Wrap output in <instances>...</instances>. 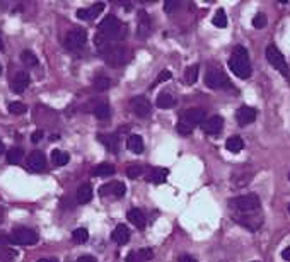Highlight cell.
Returning a JSON list of instances; mask_svg holds the SVG:
<instances>
[{
	"label": "cell",
	"mask_w": 290,
	"mask_h": 262,
	"mask_svg": "<svg viewBox=\"0 0 290 262\" xmlns=\"http://www.w3.org/2000/svg\"><path fill=\"white\" fill-rule=\"evenodd\" d=\"M222 128H224V118L219 114L205 119V123L202 125L203 133H207V134H217V133L222 131Z\"/></svg>",
	"instance_id": "4fadbf2b"
},
{
	"label": "cell",
	"mask_w": 290,
	"mask_h": 262,
	"mask_svg": "<svg viewBox=\"0 0 290 262\" xmlns=\"http://www.w3.org/2000/svg\"><path fill=\"white\" fill-rule=\"evenodd\" d=\"M176 106V99L172 97L171 94H167V92H162V94H159L157 97V108L161 109H171Z\"/></svg>",
	"instance_id": "4316f807"
},
{
	"label": "cell",
	"mask_w": 290,
	"mask_h": 262,
	"mask_svg": "<svg viewBox=\"0 0 290 262\" xmlns=\"http://www.w3.org/2000/svg\"><path fill=\"white\" fill-rule=\"evenodd\" d=\"M72 239H74L75 243H85L89 240V232L85 228H77L72 233Z\"/></svg>",
	"instance_id": "e575fe53"
},
{
	"label": "cell",
	"mask_w": 290,
	"mask_h": 262,
	"mask_svg": "<svg viewBox=\"0 0 290 262\" xmlns=\"http://www.w3.org/2000/svg\"><path fill=\"white\" fill-rule=\"evenodd\" d=\"M104 60L111 67H122L132 58V51L125 46V44H111L108 50L104 51Z\"/></svg>",
	"instance_id": "3957f363"
},
{
	"label": "cell",
	"mask_w": 290,
	"mask_h": 262,
	"mask_svg": "<svg viewBox=\"0 0 290 262\" xmlns=\"http://www.w3.org/2000/svg\"><path fill=\"white\" fill-rule=\"evenodd\" d=\"M41 138H43V131H41V130L34 131V133L31 134V141H34V143H38V141H41Z\"/></svg>",
	"instance_id": "b9f144b4"
},
{
	"label": "cell",
	"mask_w": 290,
	"mask_h": 262,
	"mask_svg": "<svg viewBox=\"0 0 290 262\" xmlns=\"http://www.w3.org/2000/svg\"><path fill=\"white\" fill-rule=\"evenodd\" d=\"M178 5H179L178 0H166V2H164V10L169 14V12H172V10H174Z\"/></svg>",
	"instance_id": "ab89813d"
},
{
	"label": "cell",
	"mask_w": 290,
	"mask_h": 262,
	"mask_svg": "<svg viewBox=\"0 0 290 262\" xmlns=\"http://www.w3.org/2000/svg\"><path fill=\"white\" fill-rule=\"evenodd\" d=\"M0 74H2V65H0Z\"/></svg>",
	"instance_id": "681fc988"
},
{
	"label": "cell",
	"mask_w": 290,
	"mask_h": 262,
	"mask_svg": "<svg viewBox=\"0 0 290 262\" xmlns=\"http://www.w3.org/2000/svg\"><path fill=\"white\" fill-rule=\"evenodd\" d=\"M104 7H106L104 2H98V3H94L92 7H89V9H79L77 17L82 20H92V19H96L103 10H104Z\"/></svg>",
	"instance_id": "9a60e30c"
},
{
	"label": "cell",
	"mask_w": 290,
	"mask_h": 262,
	"mask_svg": "<svg viewBox=\"0 0 290 262\" xmlns=\"http://www.w3.org/2000/svg\"><path fill=\"white\" fill-rule=\"evenodd\" d=\"M0 50H3V41H2V37H0Z\"/></svg>",
	"instance_id": "c3c4849f"
},
{
	"label": "cell",
	"mask_w": 290,
	"mask_h": 262,
	"mask_svg": "<svg viewBox=\"0 0 290 262\" xmlns=\"http://www.w3.org/2000/svg\"><path fill=\"white\" fill-rule=\"evenodd\" d=\"M3 153H5V147H3V143L0 141V157H2Z\"/></svg>",
	"instance_id": "bcb514c9"
},
{
	"label": "cell",
	"mask_w": 290,
	"mask_h": 262,
	"mask_svg": "<svg viewBox=\"0 0 290 262\" xmlns=\"http://www.w3.org/2000/svg\"><path fill=\"white\" fill-rule=\"evenodd\" d=\"M198 70H200V65H191V67L186 68V72H185L186 84L193 85L196 80H198Z\"/></svg>",
	"instance_id": "1f68e13d"
},
{
	"label": "cell",
	"mask_w": 290,
	"mask_h": 262,
	"mask_svg": "<svg viewBox=\"0 0 290 262\" xmlns=\"http://www.w3.org/2000/svg\"><path fill=\"white\" fill-rule=\"evenodd\" d=\"M92 199V186L91 184H82L77 189V203L81 205H87Z\"/></svg>",
	"instance_id": "cb8c5ba5"
},
{
	"label": "cell",
	"mask_w": 290,
	"mask_h": 262,
	"mask_svg": "<svg viewBox=\"0 0 290 262\" xmlns=\"http://www.w3.org/2000/svg\"><path fill=\"white\" fill-rule=\"evenodd\" d=\"M85 43H87V33L82 27H75V29L68 31L67 37H65V44L72 51L82 50L85 46Z\"/></svg>",
	"instance_id": "ba28073f"
},
{
	"label": "cell",
	"mask_w": 290,
	"mask_h": 262,
	"mask_svg": "<svg viewBox=\"0 0 290 262\" xmlns=\"http://www.w3.org/2000/svg\"><path fill=\"white\" fill-rule=\"evenodd\" d=\"M22 155H24L22 148H19V147L10 148L9 153H7V164H10V165H17L21 160H22Z\"/></svg>",
	"instance_id": "f1b7e54d"
},
{
	"label": "cell",
	"mask_w": 290,
	"mask_h": 262,
	"mask_svg": "<svg viewBox=\"0 0 290 262\" xmlns=\"http://www.w3.org/2000/svg\"><path fill=\"white\" fill-rule=\"evenodd\" d=\"M38 233L31 228H26V226H17V228L12 230L9 237L10 243H16V245H34L38 242Z\"/></svg>",
	"instance_id": "8992f818"
},
{
	"label": "cell",
	"mask_w": 290,
	"mask_h": 262,
	"mask_svg": "<svg viewBox=\"0 0 290 262\" xmlns=\"http://www.w3.org/2000/svg\"><path fill=\"white\" fill-rule=\"evenodd\" d=\"M267 58H268V63H270L275 70L280 72L284 77H287V78L290 77V68H289L287 60H285V56L282 55V51L278 50L275 44H270V46L267 48Z\"/></svg>",
	"instance_id": "5b68a950"
},
{
	"label": "cell",
	"mask_w": 290,
	"mask_h": 262,
	"mask_svg": "<svg viewBox=\"0 0 290 262\" xmlns=\"http://www.w3.org/2000/svg\"><path fill=\"white\" fill-rule=\"evenodd\" d=\"M27 167L31 168V170H43L44 167H46V157H44L43 151H33V153L27 157Z\"/></svg>",
	"instance_id": "2e32d148"
},
{
	"label": "cell",
	"mask_w": 290,
	"mask_h": 262,
	"mask_svg": "<svg viewBox=\"0 0 290 262\" xmlns=\"http://www.w3.org/2000/svg\"><path fill=\"white\" fill-rule=\"evenodd\" d=\"M98 34H101L104 39L111 41H120L126 36V27L122 24V20L115 16H108L99 22V31Z\"/></svg>",
	"instance_id": "7a4b0ae2"
},
{
	"label": "cell",
	"mask_w": 290,
	"mask_h": 262,
	"mask_svg": "<svg viewBox=\"0 0 290 262\" xmlns=\"http://www.w3.org/2000/svg\"><path fill=\"white\" fill-rule=\"evenodd\" d=\"M126 192V186L123 182H108V184L99 187V194L101 196H109L113 194L115 198H122Z\"/></svg>",
	"instance_id": "8fae6325"
},
{
	"label": "cell",
	"mask_w": 290,
	"mask_h": 262,
	"mask_svg": "<svg viewBox=\"0 0 290 262\" xmlns=\"http://www.w3.org/2000/svg\"><path fill=\"white\" fill-rule=\"evenodd\" d=\"M94 87L98 89V91H108V89L111 87V80H109L108 77H98L94 80Z\"/></svg>",
	"instance_id": "d590c367"
},
{
	"label": "cell",
	"mask_w": 290,
	"mask_h": 262,
	"mask_svg": "<svg viewBox=\"0 0 290 262\" xmlns=\"http://www.w3.org/2000/svg\"><path fill=\"white\" fill-rule=\"evenodd\" d=\"M130 108H132V111L135 112L139 118H147L152 111V106H150V102H148V99L142 97V95L133 97L132 102H130Z\"/></svg>",
	"instance_id": "30bf717a"
},
{
	"label": "cell",
	"mask_w": 290,
	"mask_h": 262,
	"mask_svg": "<svg viewBox=\"0 0 290 262\" xmlns=\"http://www.w3.org/2000/svg\"><path fill=\"white\" fill-rule=\"evenodd\" d=\"M27 85H29V75L26 72H17L12 78V91L16 94H22L27 89Z\"/></svg>",
	"instance_id": "e0dca14e"
},
{
	"label": "cell",
	"mask_w": 290,
	"mask_h": 262,
	"mask_svg": "<svg viewBox=\"0 0 290 262\" xmlns=\"http://www.w3.org/2000/svg\"><path fill=\"white\" fill-rule=\"evenodd\" d=\"M172 77V74L169 70H162L161 74H159V77L155 78V84H161V82H166V80H169V78Z\"/></svg>",
	"instance_id": "60d3db41"
},
{
	"label": "cell",
	"mask_w": 290,
	"mask_h": 262,
	"mask_svg": "<svg viewBox=\"0 0 290 262\" xmlns=\"http://www.w3.org/2000/svg\"><path fill=\"white\" fill-rule=\"evenodd\" d=\"M212 22H213V26H217V27H226V26H227L226 10H224V9H219V10H217L215 16H213V19H212Z\"/></svg>",
	"instance_id": "836d02e7"
},
{
	"label": "cell",
	"mask_w": 290,
	"mask_h": 262,
	"mask_svg": "<svg viewBox=\"0 0 290 262\" xmlns=\"http://www.w3.org/2000/svg\"><path fill=\"white\" fill-rule=\"evenodd\" d=\"M128 222H132L139 230H144L145 228V222H147V220H145L144 213L140 211L139 208H133V209H130V211H128Z\"/></svg>",
	"instance_id": "44dd1931"
},
{
	"label": "cell",
	"mask_w": 290,
	"mask_h": 262,
	"mask_svg": "<svg viewBox=\"0 0 290 262\" xmlns=\"http://www.w3.org/2000/svg\"><path fill=\"white\" fill-rule=\"evenodd\" d=\"M176 130H178V133H181V134H189L193 131L191 126L186 125V123H183V121H179L178 125H176Z\"/></svg>",
	"instance_id": "f35d334b"
},
{
	"label": "cell",
	"mask_w": 290,
	"mask_h": 262,
	"mask_svg": "<svg viewBox=\"0 0 290 262\" xmlns=\"http://www.w3.org/2000/svg\"><path fill=\"white\" fill-rule=\"evenodd\" d=\"M267 16H265V14H258L256 17H254L253 19V26L256 27V29H263L265 26H267Z\"/></svg>",
	"instance_id": "74e56055"
},
{
	"label": "cell",
	"mask_w": 290,
	"mask_h": 262,
	"mask_svg": "<svg viewBox=\"0 0 290 262\" xmlns=\"http://www.w3.org/2000/svg\"><path fill=\"white\" fill-rule=\"evenodd\" d=\"M113 240H115L116 243H120V245H125V243H128L130 240V230L128 226L125 225H118L115 228V232H113Z\"/></svg>",
	"instance_id": "ffe728a7"
},
{
	"label": "cell",
	"mask_w": 290,
	"mask_h": 262,
	"mask_svg": "<svg viewBox=\"0 0 290 262\" xmlns=\"http://www.w3.org/2000/svg\"><path fill=\"white\" fill-rule=\"evenodd\" d=\"M229 68L236 77L249 78L251 77V63L249 55L244 46H236L229 58Z\"/></svg>",
	"instance_id": "6da1fadb"
},
{
	"label": "cell",
	"mask_w": 290,
	"mask_h": 262,
	"mask_svg": "<svg viewBox=\"0 0 290 262\" xmlns=\"http://www.w3.org/2000/svg\"><path fill=\"white\" fill-rule=\"evenodd\" d=\"M126 148L133 153H142L144 151V140L139 134H132V136L126 140Z\"/></svg>",
	"instance_id": "d4e9b609"
},
{
	"label": "cell",
	"mask_w": 290,
	"mask_h": 262,
	"mask_svg": "<svg viewBox=\"0 0 290 262\" xmlns=\"http://www.w3.org/2000/svg\"><path fill=\"white\" fill-rule=\"evenodd\" d=\"M226 148L232 153H239L241 150L244 148V141L241 136H230L229 140L226 141Z\"/></svg>",
	"instance_id": "83f0119b"
},
{
	"label": "cell",
	"mask_w": 290,
	"mask_h": 262,
	"mask_svg": "<svg viewBox=\"0 0 290 262\" xmlns=\"http://www.w3.org/2000/svg\"><path fill=\"white\" fill-rule=\"evenodd\" d=\"M236 119L239 123V126H248L256 119V109L249 108V106H243V108L237 109L236 112Z\"/></svg>",
	"instance_id": "7c38bea8"
},
{
	"label": "cell",
	"mask_w": 290,
	"mask_h": 262,
	"mask_svg": "<svg viewBox=\"0 0 290 262\" xmlns=\"http://www.w3.org/2000/svg\"><path fill=\"white\" fill-rule=\"evenodd\" d=\"M178 262H198V261H196L195 257L188 256V254H183V256L178 257Z\"/></svg>",
	"instance_id": "7bdbcfd3"
},
{
	"label": "cell",
	"mask_w": 290,
	"mask_h": 262,
	"mask_svg": "<svg viewBox=\"0 0 290 262\" xmlns=\"http://www.w3.org/2000/svg\"><path fill=\"white\" fill-rule=\"evenodd\" d=\"M205 85L210 89H227L230 87V82L227 78V75L224 74L220 68H208L205 74Z\"/></svg>",
	"instance_id": "52a82bcc"
},
{
	"label": "cell",
	"mask_w": 290,
	"mask_h": 262,
	"mask_svg": "<svg viewBox=\"0 0 290 262\" xmlns=\"http://www.w3.org/2000/svg\"><path fill=\"white\" fill-rule=\"evenodd\" d=\"M230 206L232 209H237L243 215H249V213H256L261 206V201L258 198V194H244L239 196V198L232 199L230 201Z\"/></svg>",
	"instance_id": "277c9868"
},
{
	"label": "cell",
	"mask_w": 290,
	"mask_h": 262,
	"mask_svg": "<svg viewBox=\"0 0 290 262\" xmlns=\"http://www.w3.org/2000/svg\"><path fill=\"white\" fill-rule=\"evenodd\" d=\"M169 175V170L164 167H154L148 170L147 174V182H152V184H162V182H166V179H167Z\"/></svg>",
	"instance_id": "ac0fdd59"
},
{
	"label": "cell",
	"mask_w": 290,
	"mask_h": 262,
	"mask_svg": "<svg viewBox=\"0 0 290 262\" xmlns=\"http://www.w3.org/2000/svg\"><path fill=\"white\" fill-rule=\"evenodd\" d=\"M38 262H57V261H55V259H40Z\"/></svg>",
	"instance_id": "7dc6e473"
},
{
	"label": "cell",
	"mask_w": 290,
	"mask_h": 262,
	"mask_svg": "<svg viewBox=\"0 0 290 262\" xmlns=\"http://www.w3.org/2000/svg\"><path fill=\"white\" fill-rule=\"evenodd\" d=\"M205 116L207 112L203 111V109L200 108H193V109H188V111L183 112V123H186V125H189L191 128H195L196 125H203L205 123Z\"/></svg>",
	"instance_id": "9c48e42d"
},
{
	"label": "cell",
	"mask_w": 290,
	"mask_h": 262,
	"mask_svg": "<svg viewBox=\"0 0 290 262\" xmlns=\"http://www.w3.org/2000/svg\"><path fill=\"white\" fill-rule=\"evenodd\" d=\"M115 172H116V168L113 164H99L92 168V175H96V177H109V175H113Z\"/></svg>",
	"instance_id": "7402d4cb"
},
{
	"label": "cell",
	"mask_w": 290,
	"mask_h": 262,
	"mask_svg": "<svg viewBox=\"0 0 290 262\" xmlns=\"http://www.w3.org/2000/svg\"><path fill=\"white\" fill-rule=\"evenodd\" d=\"M7 111H9L10 114L19 116L27 111V106L22 104V102H9V104H7Z\"/></svg>",
	"instance_id": "d6a6232c"
},
{
	"label": "cell",
	"mask_w": 290,
	"mask_h": 262,
	"mask_svg": "<svg viewBox=\"0 0 290 262\" xmlns=\"http://www.w3.org/2000/svg\"><path fill=\"white\" fill-rule=\"evenodd\" d=\"M144 174V167L142 165H130L128 168H126V175H128L130 179H137L139 175Z\"/></svg>",
	"instance_id": "8d00e7d4"
},
{
	"label": "cell",
	"mask_w": 290,
	"mask_h": 262,
	"mask_svg": "<svg viewBox=\"0 0 290 262\" xmlns=\"http://www.w3.org/2000/svg\"><path fill=\"white\" fill-rule=\"evenodd\" d=\"M282 257H284V261L290 262V247H287V249H284V252H282Z\"/></svg>",
	"instance_id": "f6af8a7d"
},
{
	"label": "cell",
	"mask_w": 290,
	"mask_h": 262,
	"mask_svg": "<svg viewBox=\"0 0 290 262\" xmlns=\"http://www.w3.org/2000/svg\"><path fill=\"white\" fill-rule=\"evenodd\" d=\"M289 213H290V205H289Z\"/></svg>",
	"instance_id": "f907efd6"
},
{
	"label": "cell",
	"mask_w": 290,
	"mask_h": 262,
	"mask_svg": "<svg viewBox=\"0 0 290 262\" xmlns=\"http://www.w3.org/2000/svg\"><path fill=\"white\" fill-rule=\"evenodd\" d=\"M68 160H70V155H68L67 151H62V150L51 151V162H53V165H57V167H63V165H67Z\"/></svg>",
	"instance_id": "484cf974"
},
{
	"label": "cell",
	"mask_w": 290,
	"mask_h": 262,
	"mask_svg": "<svg viewBox=\"0 0 290 262\" xmlns=\"http://www.w3.org/2000/svg\"><path fill=\"white\" fill-rule=\"evenodd\" d=\"M98 138L109 151H113V153L118 151V136L116 134H99Z\"/></svg>",
	"instance_id": "603a6c76"
},
{
	"label": "cell",
	"mask_w": 290,
	"mask_h": 262,
	"mask_svg": "<svg viewBox=\"0 0 290 262\" xmlns=\"http://www.w3.org/2000/svg\"><path fill=\"white\" fill-rule=\"evenodd\" d=\"M254 262H258V261H254Z\"/></svg>",
	"instance_id": "816d5d0a"
},
{
	"label": "cell",
	"mask_w": 290,
	"mask_h": 262,
	"mask_svg": "<svg viewBox=\"0 0 290 262\" xmlns=\"http://www.w3.org/2000/svg\"><path fill=\"white\" fill-rule=\"evenodd\" d=\"M152 257H154V252H152V249H139V250H133V252L128 254V257H126V262H147L150 261Z\"/></svg>",
	"instance_id": "d6986e66"
},
{
	"label": "cell",
	"mask_w": 290,
	"mask_h": 262,
	"mask_svg": "<svg viewBox=\"0 0 290 262\" xmlns=\"http://www.w3.org/2000/svg\"><path fill=\"white\" fill-rule=\"evenodd\" d=\"M94 116H96L98 119H101V121L108 119L109 116H111V109H109V104H108V102H101V104H99L98 108L94 109Z\"/></svg>",
	"instance_id": "4dcf8cb0"
},
{
	"label": "cell",
	"mask_w": 290,
	"mask_h": 262,
	"mask_svg": "<svg viewBox=\"0 0 290 262\" xmlns=\"http://www.w3.org/2000/svg\"><path fill=\"white\" fill-rule=\"evenodd\" d=\"M21 60H22V63L26 65V67H29V68L38 67V56L29 50H24L22 53H21Z\"/></svg>",
	"instance_id": "f546056e"
},
{
	"label": "cell",
	"mask_w": 290,
	"mask_h": 262,
	"mask_svg": "<svg viewBox=\"0 0 290 262\" xmlns=\"http://www.w3.org/2000/svg\"><path fill=\"white\" fill-rule=\"evenodd\" d=\"M152 31V22H150V17L145 10H140L139 12V19H137V34L140 37H148Z\"/></svg>",
	"instance_id": "5bb4252c"
},
{
	"label": "cell",
	"mask_w": 290,
	"mask_h": 262,
	"mask_svg": "<svg viewBox=\"0 0 290 262\" xmlns=\"http://www.w3.org/2000/svg\"><path fill=\"white\" fill-rule=\"evenodd\" d=\"M75 262H96L94 257H91V256H82V257H79Z\"/></svg>",
	"instance_id": "ee69618b"
}]
</instances>
